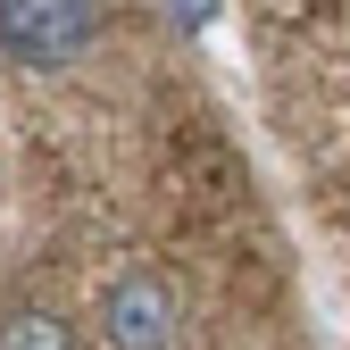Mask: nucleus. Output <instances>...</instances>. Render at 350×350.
Listing matches in <instances>:
<instances>
[{
  "label": "nucleus",
  "instance_id": "7ed1b4c3",
  "mask_svg": "<svg viewBox=\"0 0 350 350\" xmlns=\"http://www.w3.org/2000/svg\"><path fill=\"white\" fill-rule=\"evenodd\" d=\"M0 350H75V325L42 300H17V309H0Z\"/></svg>",
  "mask_w": 350,
  "mask_h": 350
},
{
  "label": "nucleus",
  "instance_id": "f257e3e1",
  "mask_svg": "<svg viewBox=\"0 0 350 350\" xmlns=\"http://www.w3.org/2000/svg\"><path fill=\"white\" fill-rule=\"evenodd\" d=\"M100 0H0V59L9 67H75L100 42Z\"/></svg>",
  "mask_w": 350,
  "mask_h": 350
},
{
  "label": "nucleus",
  "instance_id": "f03ea898",
  "mask_svg": "<svg viewBox=\"0 0 350 350\" xmlns=\"http://www.w3.org/2000/svg\"><path fill=\"white\" fill-rule=\"evenodd\" d=\"M100 342L109 350H175L184 342V292L159 267H125L100 284Z\"/></svg>",
  "mask_w": 350,
  "mask_h": 350
}]
</instances>
